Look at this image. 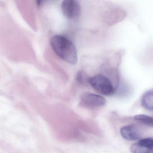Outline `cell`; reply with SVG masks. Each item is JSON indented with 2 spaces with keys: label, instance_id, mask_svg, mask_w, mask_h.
<instances>
[{
  "label": "cell",
  "instance_id": "cell-1",
  "mask_svg": "<svg viewBox=\"0 0 153 153\" xmlns=\"http://www.w3.org/2000/svg\"><path fill=\"white\" fill-rule=\"evenodd\" d=\"M50 45L55 53L61 59L71 65L77 63V51L74 44L62 35H55L51 38Z\"/></svg>",
  "mask_w": 153,
  "mask_h": 153
},
{
  "label": "cell",
  "instance_id": "cell-2",
  "mask_svg": "<svg viewBox=\"0 0 153 153\" xmlns=\"http://www.w3.org/2000/svg\"><path fill=\"white\" fill-rule=\"evenodd\" d=\"M89 84L96 91L102 95L110 96L114 94L116 91V88L111 81L103 75H96L90 77Z\"/></svg>",
  "mask_w": 153,
  "mask_h": 153
},
{
  "label": "cell",
  "instance_id": "cell-3",
  "mask_svg": "<svg viewBox=\"0 0 153 153\" xmlns=\"http://www.w3.org/2000/svg\"><path fill=\"white\" fill-rule=\"evenodd\" d=\"M106 100L102 96L94 93H85L80 97L81 106L90 109H94L104 106Z\"/></svg>",
  "mask_w": 153,
  "mask_h": 153
},
{
  "label": "cell",
  "instance_id": "cell-4",
  "mask_svg": "<svg viewBox=\"0 0 153 153\" xmlns=\"http://www.w3.org/2000/svg\"><path fill=\"white\" fill-rule=\"evenodd\" d=\"M62 13L66 18L74 19L78 18L81 13V6L75 0H65L61 4Z\"/></svg>",
  "mask_w": 153,
  "mask_h": 153
},
{
  "label": "cell",
  "instance_id": "cell-5",
  "mask_svg": "<svg viewBox=\"0 0 153 153\" xmlns=\"http://www.w3.org/2000/svg\"><path fill=\"white\" fill-rule=\"evenodd\" d=\"M120 134L125 139L129 141H135L141 137L138 128L134 125L123 127L120 129Z\"/></svg>",
  "mask_w": 153,
  "mask_h": 153
},
{
  "label": "cell",
  "instance_id": "cell-6",
  "mask_svg": "<svg viewBox=\"0 0 153 153\" xmlns=\"http://www.w3.org/2000/svg\"><path fill=\"white\" fill-rule=\"evenodd\" d=\"M142 104L145 108L153 111V90L147 91L143 94Z\"/></svg>",
  "mask_w": 153,
  "mask_h": 153
},
{
  "label": "cell",
  "instance_id": "cell-7",
  "mask_svg": "<svg viewBox=\"0 0 153 153\" xmlns=\"http://www.w3.org/2000/svg\"><path fill=\"white\" fill-rule=\"evenodd\" d=\"M130 150L132 153H153L152 148L142 145L138 143L132 145Z\"/></svg>",
  "mask_w": 153,
  "mask_h": 153
},
{
  "label": "cell",
  "instance_id": "cell-8",
  "mask_svg": "<svg viewBox=\"0 0 153 153\" xmlns=\"http://www.w3.org/2000/svg\"><path fill=\"white\" fill-rule=\"evenodd\" d=\"M134 119L136 120L143 123L147 125L153 127V117L144 115H138L135 116Z\"/></svg>",
  "mask_w": 153,
  "mask_h": 153
},
{
  "label": "cell",
  "instance_id": "cell-9",
  "mask_svg": "<svg viewBox=\"0 0 153 153\" xmlns=\"http://www.w3.org/2000/svg\"><path fill=\"white\" fill-rule=\"evenodd\" d=\"M89 78L87 77L86 75L83 72L80 71L76 75V80L77 82L81 84H89Z\"/></svg>",
  "mask_w": 153,
  "mask_h": 153
},
{
  "label": "cell",
  "instance_id": "cell-10",
  "mask_svg": "<svg viewBox=\"0 0 153 153\" xmlns=\"http://www.w3.org/2000/svg\"><path fill=\"white\" fill-rule=\"evenodd\" d=\"M138 143L144 146L149 147V148H152V149L153 148V138H145V139H141L139 141Z\"/></svg>",
  "mask_w": 153,
  "mask_h": 153
}]
</instances>
